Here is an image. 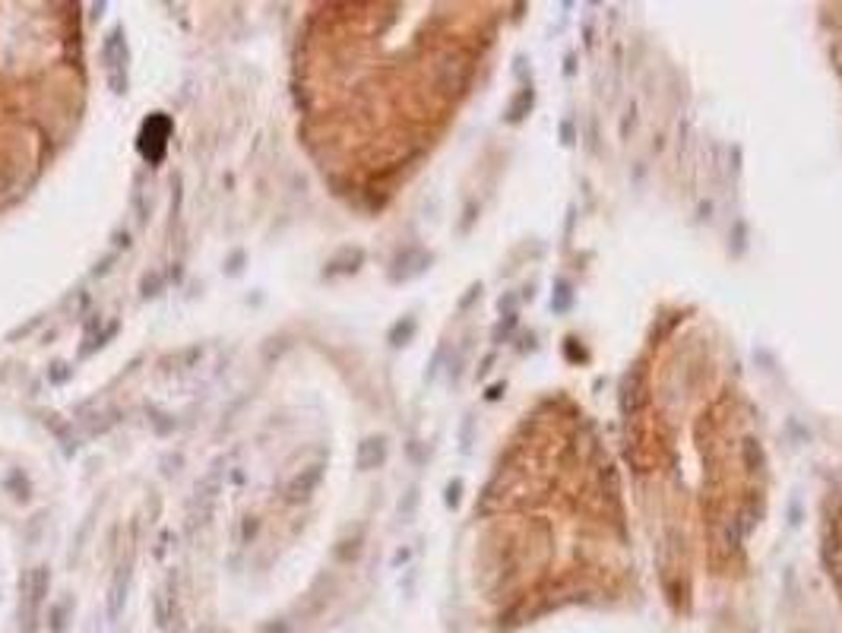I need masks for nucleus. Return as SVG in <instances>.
Returning <instances> with one entry per match:
<instances>
[{"label": "nucleus", "instance_id": "nucleus-1", "mask_svg": "<svg viewBox=\"0 0 842 633\" xmlns=\"http://www.w3.org/2000/svg\"><path fill=\"white\" fill-rule=\"evenodd\" d=\"M380 459H383V440H380V437L364 440L361 450H358V466H361V469H371V466H377Z\"/></svg>", "mask_w": 842, "mask_h": 633}]
</instances>
